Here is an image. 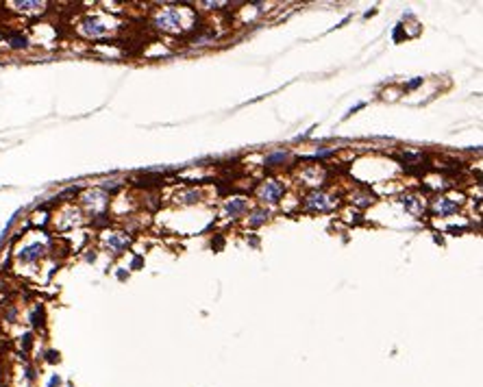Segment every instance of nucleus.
I'll use <instances>...</instances> for the list:
<instances>
[{"instance_id": "nucleus-8", "label": "nucleus", "mask_w": 483, "mask_h": 387, "mask_svg": "<svg viewBox=\"0 0 483 387\" xmlns=\"http://www.w3.org/2000/svg\"><path fill=\"white\" fill-rule=\"evenodd\" d=\"M285 159V152H274V155H270L268 159H266V166H276L279 161Z\"/></svg>"}, {"instance_id": "nucleus-5", "label": "nucleus", "mask_w": 483, "mask_h": 387, "mask_svg": "<svg viewBox=\"0 0 483 387\" xmlns=\"http://www.w3.org/2000/svg\"><path fill=\"white\" fill-rule=\"evenodd\" d=\"M83 31H85L87 35H92V37H98V35L105 33V26H102L98 20H87L85 24H83Z\"/></svg>"}, {"instance_id": "nucleus-7", "label": "nucleus", "mask_w": 483, "mask_h": 387, "mask_svg": "<svg viewBox=\"0 0 483 387\" xmlns=\"http://www.w3.org/2000/svg\"><path fill=\"white\" fill-rule=\"evenodd\" d=\"M109 244H111V248H114V253H120V250L124 248L126 244H129V240H126L124 235H120V237H111V240H109Z\"/></svg>"}, {"instance_id": "nucleus-9", "label": "nucleus", "mask_w": 483, "mask_h": 387, "mask_svg": "<svg viewBox=\"0 0 483 387\" xmlns=\"http://www.w3.org/2000/svg\"><path fill=\"white\" fill-rule=\"evenodd\" d=\"M37 255H41V246L39 244H35L33 248H29V253H24V257L26 259H35Z\"/></svg>"}, {"instance_id": "nucleus-4", "label": "nucleus", "mask_w": 483, "mask_h": 387, "mask_svg": "<svg viewBox=\"0 0 483 387\" xmlns=\"http://www.w3.org/2000/svg\"><path fill=\"white\" fill-rule=\"evenodd\" d=\"M246 209H248V203L244 198H231V203L227 204V211L231 213V216H242Z\"/></svg>"}, {"instance_id": "nucleus-3", "label": "nucleus", "mask_w": 483, "mask_h": 387, "mask_svg": "<svg viewBox=\"0 0 483 387\" xmlns=\"http://www.w3.org/2000/svg\"><path fill=\"white\" fill-rule=\"evenodd\" d=\"M435 211L440 216H451V213L457 211V203H448L446 198H438L435 200Z\"/></svg>"}, {"instance_id": "nucleus-2", "label": "nucleus", "mask_w": 483, "mask_h": 387, "mask_svg": "<svg viewBox=\"0 0 483 387\" xmlns=\"http://www.w3.org/2000/svg\"><path fill=\"white\" fill-rule=\"evenodd\" d=\"M281 196H283V185H281V181H276V179L266 181L259 189V198L266 200V203H276Z\"/></svg>"}, {"instance_id": "nucleus-1", "label": "nucleus", "mask_w": 483, "mask_h": 387, "mask_svg": "<svg viewBox=\"0 0 483 387\" xmlns=\"http://www.w3.org/2000/svg\"><path fill=\"white\" fill-rule=\"evenodd\" d=\"M337 204V200L333 198L329 194H322V192H311L305 198V207L309 211H329Z\"/></svg>"}, {"instance_id": "nucleus-6", "label": "nucleus", "mask_w": 483, "mask_h": 387, "mask_svg": "<svg viewBox=\"0 0 483 387\" xmlns=\"http://www.w3.org/2000/svg\"><path fill=\"white\" fill-rule=\"evenodd\" d=\"M268 216H270V213L266 211V209H257V211H252V216L248 218V224H251V226H259V224H264V222L268 220Z\"/></svg>"}]
</instances>
